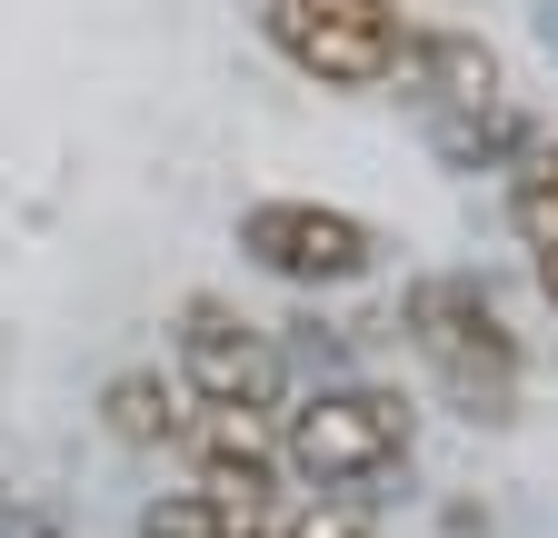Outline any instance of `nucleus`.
Wrapping results in <instances>:
<instances>
[{"label":"nucleus","mask_w":558,"mask_h":538,"mask_svg":"<svg viewBox=\"0 0 558 538\" xmlns=\"http://www.w3.org/2000/svg\"><path fill=\"white\" fill-rule=\"evenodd\" d=\"M279 458H290L310 489H369V479H389L409 458V399L369 389V379L319 389V399H300V409L279 419Z\"/></svg>","instance_id":"obj_1"},{"label":"nucleus","mask_w":558,"mask_h":538,"mask_svg":"<svg viewBox=\"0 0 558 538\" xmlns=\"http://www.w3.org/2000/svg\"><path fill=\"white\" fill-rule=\"evenodd\" d=\"M409 340H418V359H429L478 419H509L519 340H509L499 299H488L478 280H418V290H409Z\"/></svg>","instance_id":"obj_2"},{"label":"nucleus","mask_w":558,"mask_h":538,"mask_svg":"<svg viewBox=\"0 0 558 538\" xmlns=\"http://www.w3.org/2000/svg\"><path fill=\"white\" fill-rule=\"evenodd\" d=\"M180 379L199 409H250V419H279L290 409V359L259 319H240L230 299H190L180 309Z\"/></svg>","instance_id":"obj_3"},{"label":"nucleus","mask_w":558,"mask_h":538,"mask_svg":"<svg viewBox=\"0 0 558 538\" xmlns=\"http://www.w3.org/2000/svg\"><path fill=\"white\" fill-rule=\"evenodd\" d=\"M269 40L290 50V71L329 81V90H369L399 71V0H269Z\"/></svg>","instance_id":"obj_4"},{"label":"nucleus","mask_w":558,"mask_h":538,"mask_svg":"<svg viewBox=\"0 0 558 538\" xmlns=\"http://www.w3.org/2000/svg\"><path fill=\"white\" fill-rule=\"evenodd\" d=\"M240 249L269 269V280H300V290H349L369 280L379 259V230L329 210V199H259V210L240 220Z\"/></svg>","instance_id":"obj_5"},{"label":"nucleus","mask_w":558,"mask_h":538,"mask_svg":"<svg viewBox=\"0 0 558 538\" xmlns=\"http://www.w3.org/2000/svg\"><path fill=\"white\" fill-rule=\"evenodd\" d=\"M180 449H190V479L209 499H230V509H269L279 499V468H290V458H279V429L250 419V409H209Z\"/></svg>","instance_id":"obj_6"},{"label":"nucleus","mask_w":558,"mask_h":538,"mask_svg":"<svg viewBox=\"0 0 558 538\" xmlns=\"http://www.w3.org/2000/svg\"><path fill=\"white\" fill-rule=\"evenodd\" d=\"M100 419H110V439H130V449H180L199 419H190V379H160V369H130V379H110L100 389Z\"/></svg>","instance_id":"obj_7"},{"label":"nucleus","mask_w":558,"mask_h":538,"mask_svg":"<svg viewBox=\"0 0 558 538\" xmlns=\"http://www.w3.org/2000/svg\"><path fill=\"white\" fill-rule=\"evenodd\" d=\"M409 60H418V81H429L439 110H499V60H488V40L429 30V40H409Z\"/></svg>","instance_id":"obj_8"},{"label":"nucleus","mask_w":558,"mask_h":538,"mask_svg":"<svg viewBox=\"0 0 558 538\" xmlns=\"http://www.w3.org/2000/svg\"><path fill=\"white\" fill-rule=\"evenodd\" d=\"M230 528H240V509L209 499V489H170V499L140 509V538H230Z\"/></svg>","instance_id":"obj_9"},{"label":"nucleus","mask_w":558,"mask_h":538,"mask_svg":"<svg viewBox=\"0 0 558 538\" xmlns=\"http://www.w3.org/2000/svg\"><path fill=\"white\" fill-rule=\"evenodd\" d=\"M509 210H519V230H529V249H558V140L519 170V189H509Z\"/></svg>","instance_id":"obj_10"},{"label":"nucleus","mask_w":558,"mask_h":538,"mask_svg":"<svg viewBox=\"0 0 558 538\" xmlns=\"http://www.w3.org/2000/svg\"><path fill=\"white\" fill-rule=\"evenodd\" d=\"M279 538H369V518L349 509V489H319V499H310L290 528H279Z\"/></svg>","instance_id":"obj_11"},{"label":"nucleus","mask_w":558,"mask_h":538,"mask_svg":"<svg viewBox=\"0 0 558 538\" xmlns=\"http://www.w3.org/2000/svg\"><path fill=\"white\" fill-rule=\"evenodd\" d=\"M0 538H60L50 518H0Z\"/></svg>","instance_id":"obj_12"},{"label":"nucleus","mask_w":558,"mask_h":538,"mask_svg":"<svg viewBox=\"0 0 558 538\" xmlns=\"http://www.w3.org/2000/svg\"><path fill=\"white\" fill-rule=\"evenodd\" d=\"M538 290H548V299H558V249H538Z\"/></svg>","instance_id":"obj_13"}]
</instances>
